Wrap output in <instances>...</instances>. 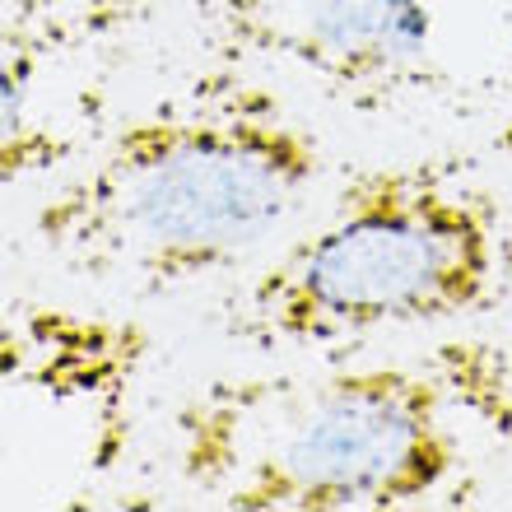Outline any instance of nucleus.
Returning a JSON list of instances; mask_svg holds the SVG:
<instances>
[{"mask_svg":"<svg viewBox=\"0 0 512 512\" xmlns=\"http://www.w3.org/2000/svg\"><path fill=\"white\" fill-rule=\"evenodd\" d=\"M494 149H499L503 159H508V168H512V117L499 126V135H494Z\"/></svg>","mask_w":512,"mask_h":512,"instance_id":"nucleus-5","label":"nucleus"},{"mask_svg":"<svg viewBox=\"0 0 512 512\" xmlns=\"http://www.w3.org/2000/svg\"><path fill=\"white\" fill-rule=\"evenodd\" d=\"M229 56L298 70L350 98L405 94L433 66L424 0H205Z\"/></svg>","mask_w":512,"mask_h":512,"instance_id":"nucleus-4","label":"nucleus"},{"mask_svg":"<svg viewBox=\"0 0 512 512\" xmlns=\"http://www.w3.org/2000/svg\"><path fill=\"white\" fill-rule=\"evenodd\" d=\"M326 168L322 140L243 80L135 112L38 205L61 266L135 289H182L238 266L298 215Z\"/></svg>","mask_w":512,"mask_h":512,"instance_id":"nucleus-1","label":"nucleus"},{"mask_svg":"<svg viewBox=\"0 0 512 512\" xmlns=\"http://www.w3.org/2000/svg\"><path fill=\"white\" fill-rule=\"evenodd\" d=\"M461 466L438 378L401 364L210 382L177 415V471L233 512H387Z\"/></svg>","mask_w":512,"mask_h":512,"instance_id":"nucleus-2","label":"nucleus"},{"mask_svg":"<svg viewBox=\"0 0 512 512\" xmlns=\"http://www.w3.org/2000/svg\"><path fill=\"white\" fill-rule=\"evenodd\" d=\"M499 275L503 224L485 191L433 163L364 168L256 275L238 331L261 345H345L443 326L485 308Z\"/></svg>","mask_w":512,"mask_h":512,"instance_id":"nucleus-3","label":"nucleus"}]
</instances>
